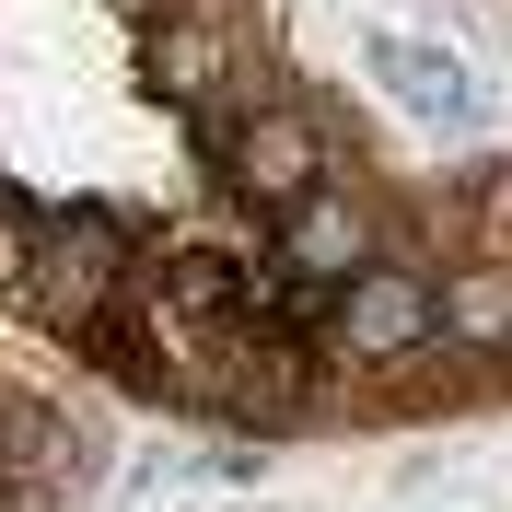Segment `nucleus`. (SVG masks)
<instances>
[{
  "mask_svg": "<svg viewBox=\"0 0 512 512\" xmlns=\"http://www.w3.org/2000/svg\"><path fill=\"white\" fill-rule=\"evenodd\" d=\"M152 256H140V233L105 210V198H70V210H35V268H24V303L59 338H82V350H105V326H117L128 280H140Z\"/></svg>",
  "mask_w": 512,
  "mask_h": 512,
  "instance_id": "nucleus-1",
  "label": "nucleus"
},
{
  "mask_svg": "<svg viewBox=\"0 0 512 512\" xmlns=\"http://www.w3.org/2000/svg\"><path fill=\"white\" fill-rule=\"evenodd\" d=\"M443 350V303H431V280L419 268H396V256H373L338 303H326V338L315 361H350V373H396V361Z\"/></svg>",
  "mask_w": 512,
  "mask_h": 512,
  "instance_id": "nucleus-2",
  "label": "nucleus"
},
{
  "mask_svg": "<svg viewBox=\"0 0 512 512\" xmlns=\"http://www.w3.org/2000/svg\"><path fill=\"white\" fill-rule=\"evenodd\" d=\"M210 163H222V187L256 198V210H303L326 187V140L303 105H245V117L210 128Z\"/></svg>",
  "mask_w": 512,
  "mask_h": 512,
  "instance_id": "nucleus-3",
  "label": "nucleus"
},
{
  "mask_svg": "<svg viewBox=\"0 0 512 512\" xmlns=\"http://www.w3.org/2000/svg\"><path fill=\"white\" fill-rule=\"evenodd\" d=\"M291 291H315V303H338V291L373 268V222H361V198L315 187L303 210H280V256H268Z\"/></svg>",
  "mask_w": 512,
  "mask_h": 512,
  "instance_id": "nucleus-4",
  "label": "nucleus"
},
{
  "mask_svg": "<svg viewBox=\"0 0 512 512\" xmlns=\"http://www.w3.org/2000/svg\"><path fill=\"white\" fill-rule=\"evenodd\" d=\"M361 70H373L419 128H478V105H489L478 70L454 59V47H431V35H361Z\"/></svg>",
  "mask_w": 512,
  "mask_h": 512,
  "instance_id": "nucleus-5",
  "label": "nucleus"
},
{
  "mask_svg": "<svg viewBox=\"0 0 512 512\" xmlns=\"http://www.w3.org/2000/svg\"><path fill=\"white\" fill-rule=\"evenodd\" d=\"M431 303H443V350H466V361H501L512 350V256H466V268H443Z\"/></svg>",
  "mask_w": 512,
  "mask_h": 512,
  "instance_id": "nucleus-6",
  "label": "nucleus"
},
{
  "mask_svg": "<svg viewBox=\"0 0 512 512\" xmlns=\"http://www.w3.org/2000/svg\"><path fill=\"white\" fill-rule=\"evenodd\" d=\"M152 82H163L175 105H210V94L233 82V35H222V24H163V47H152ZM233 94H245V82H233Z\"/></svg>",
  "mask_w": 512,
  "mask_h": 512,
  "instance_id": "nucleus-7",
  "label": "nucleus"
},
{
  "mask_svg": "<svg viewBox=\"0 0 512 512\" xmlns=\"http://www.w3.org/2000/svg\"><path fill=\"white\" fill-rule=\"evenodd\" d=\"M24 268H35V210L0 187V291H24Z\"/></svg>",
  "mask_w": 512,
  "mask_h": 512,
  "instance_id": "nucleus-8",
  "label": "nucleus"
},
{
  "mask_svg": "<svg viewBox=\"0 0 512 512\" xmlns=\"http://www.w3.org/2000/svg\"><path fill=\"white\" fill-rule=\"evenodd\" d=\"M0 512H35V501H24V489H0Z\"/></svg>",
  "mask_w": 512,
  "mask_h": 512,
  "instance_id": "nucleus-9",
  "label": "nucleus"
}]
</instances>
